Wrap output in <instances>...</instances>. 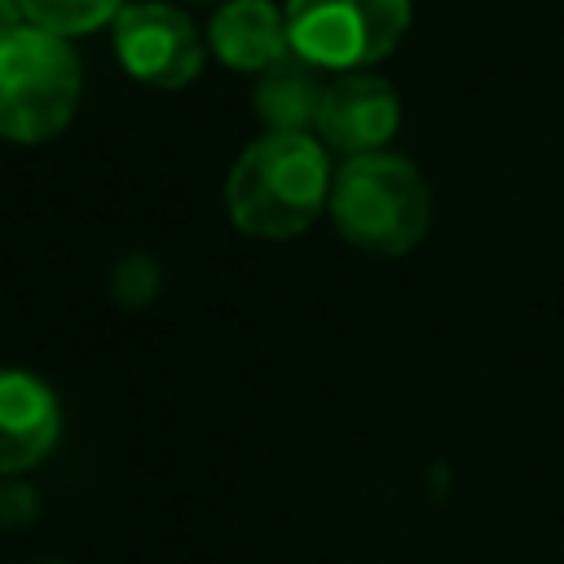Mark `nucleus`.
I'll list each match as a JSON object with an SVG mask.
<instances>
[{"instance_id":"nucleus-1","label":"nucleus","mask_w":564,"mask_h":564,"mask_svg":"<svg viewBox=\"0 0 564 564\" xmlns=\"http://www.w3.org/2000/svg\"><path fill=\"white\" fill-rule=\"evenodd\" d=\"M330 181V150L313 132H264L229 167L225 207L242 234L286 242L326 212Z\"/></svg>"},{"instance_id":"nucleus-2","label":"nucleus","mask_w":564,"mask_h":564,"mask_svg":"<svg viewBox=\"0 0 564 564\" xmlns=\"http://www.w3.org/2000/svg\"><path fill=\"white\" fill-rule=\"evenodd\" d=\"M344 242L370 256H405L423 242L432 220V194L423 172L388 150L344 159L326 203Z\"/></svg>"},{"instance_id":"nucleus-3","label":"nucleus","mask_w":564,"mask_h":564,"mask_svg":"<svg viewBox=\"0 0 564 564\" xmlns=\"http://www.w3.org/2000/svg\"><path fill=\"white\" fill-rule=\"evenodd\" d=\"M84 93L79 53L66 35L44 26H18L0 40V137L18 145H40L57 137Z\"/></svg>"},{"instance_id":"nucleus-4","label":"nucleus","mask_w":564,"mask_h":564,"mask_svg":"<svg viewBox=\"0 0 564 564\" xmlns=\"http://www.w3.org/2000/svg\"><path fill=\"white\" fill-rule=\"evenodd\" d=\"M291 53L322 70H370L410 31V0H286Z\"/></svg>"},{"instance_id":"nucleus-5","label":"nucleus","mask_w":564,"mask_h":564,"mask_svg":"<svg viewBox=\"0 0 564 564\" xmlns=\"http://www.w3.org/2000/svg\"><path fill=\"white\" fill-rule=\"evenodd\" d=\"M115 57L119 66L150 88H185L203 70V40L185 9L159 4V0H137L123 4L110 22Z\"/></svg>"},{"instance_id":"nucleus-6","label":"nucleus","mask_w":564,"mask_h":564,"mask_svg":"<svg viewBox=\"0 0 564 564\" xmlns=\"http://www.w3.org/2000/svg\"><path fill=\"white\" fill-rule=\"evenodd\" d=\"M401 123V97L397 88L375 70H348L326 84L322 110H317V141L344 159L375 154L397 137Z\"/></svg>"},{"instance_id":"nucleus-7","label":"nucleus","mask_w":564,"mask_h":564,"mask_svg":"<svg viewBox=\"0 0 564 564\" xmlns=\"http://www.w3.org/2000/svg\"><path fill=\"white\" fill-rule=\"evenodd\" d=\"M62 436V405L40 375L0 370V471H31Z\"/></svg>"},{"instance_id":"nucleus-8","label":"nucleus","mask_w":564,"mask_h":564,"mask_svg":"<svg viewBox=\"0 0 564 564\" xmlns=\"http://www.w3.org/2000/svg\"><path fill=\"white\" fill-rule=\"evenodd\" d=\"M207 44L229 70L260 75L291 53L286 13L269 0H225L207 26Z\"/></svg>"},{"instance_id":"nucleus-9","label":"nucleus","mask_w":564,"mask_h":564,"mask_svg":"<svg viewBox=\"0 0 564 564\" xmlns=\"http://www.w3.org/2000/svg\"><path fill=\"white\" fill-rule=\"evenodd\" d=\"M322 97H326L322 66L304 62L300 53H286L282 62L260 70L256 88H251V106H256V115L264 119L269 132H308V128H317Z\"/></svg>"},{"instance_id":"nucleus-10","label":"nucleus","mask_w":564,"mask_h":564,"mask_svg":"<svg viewBox=\"0 0 564 564\" xmlns=\"http://www.w3.org/2000/svg\"><path fill=\"white\" fill-rule=\"evenodd\" d=\"M31 26H44L53 35H88L97 26H110L115 13L128 0H18Z\"/></svg>"},{"instance_id":"nucleus-11","label":"nucleus","mask_w":564,"mask_h":564,"mask_svg":"<svg viewBox=\"0 0 564 564\" xmlns=\"http://www.w3.org/2000/svg\"><path fill=\"white\" fill-rule=\"evenodd\" d=\"M18 26H26L22 4H18V0H0V40H4V35H13Z\"/></svg>"},{"instance_id":"nucleus-12","label":"nucleus","mask_w":564,"mask_h":564,"mask_svg":"<svg viewBox=\"0 0 564 564\" xmlns=\"http://www.w3.org/2000/svg\"><path fill=\"white\" fill-rule=\"evenodd\" d=\"M194 4H207V0H194Z\"/></svg>"}]
</instances>
